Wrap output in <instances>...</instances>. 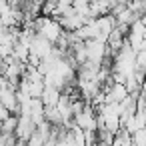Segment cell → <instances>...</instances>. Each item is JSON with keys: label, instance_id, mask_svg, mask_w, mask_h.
<instances>
[{"label": "cell", "instance_id": "6da1fadb", "mask_svg": "<svg viewBox=\"0 0 146 146\" xmlns=\"http://www.w3.org/2000/svg\"><path fill=\"white\" fill-rule=\"evenodd\" d=\"M36 128H38V124L34 122L32 116H28V114H18V126H16V132H14L18 140L28 142L30 136L36 132Z\"/></svg>", "mask_w": 146, "mask_h": 146}, {"label": "cell", "instance_id": "7a4b0ae2", "mask_svg": "<svg viewBox=\"0 0 146 146\" xmlns=\"http://www.w3.org/2000/svg\"><path fill=\"white\" fill-rule=\"evenodd\" d=\"M16 126H18V114H8L2 122H0V132L4 134H14L16 132Z\"/></svg>", "mask_w": 146, "mask_h": 146}, {"label": "cell", "instance_id": "3957f363", "mask_svg": "<svg viewBox=\"0 0 146 146\" xmlns=\"http://www.w3.org/2000/svg\"><path fill=\"white\" fill-rule=\"evenodd\" d=\"M112 146H132V132H128L126 128H120V130L114 134Z\"/></svg>", "mask_w": 146, "mask_h": 146}, {"label": "cell", "instance_id": "277c9868", "mask_svg": "<svg viewBox=\"0 0 146 146\" xmlns=\"http://www.w3.org/2000/svg\"><path fill=\"white\" fill-rule=\"evenodd\" d=\"M58 2H68V4H72V2H74V0H58Z\"/></svg>", "mask_w": 146, "mask_h": 146}]
</instances>
